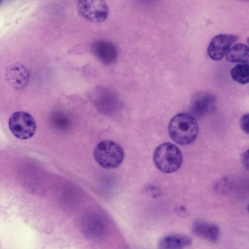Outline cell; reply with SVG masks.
Segmentation results:
<instances>
[{"mask_svg": "<svg viewBox=\"0 0 249 249\" xmlns=\"http://www.w3.org/2000/svg\"><path fill=\"white\" fill-rule=\"evenodd\" d=\"M168 132L176 143L180 145L189 144L196 138L198 126L194 116L180 113L171 119L168 125Z\"/></svg>", "mask_w": 249, "mask_h": 249, "instance_id": "cell-1", "label": "cell"}, {"mask_svg": "<svg viewBox=\"0 0 249 249\" xmlns=\"http://www.w3.org/2000/svg\"><path fill=\"white\" fill-rule=\"evenodd\" d=\"M153 160L160 170L165 173H171L180 167L182 162V153L173 143H163L155 149Z\"/></svg>", "mask_w": 249, "mask_h": 249, "instance_id": "cell-2", "label": "cell"}, {"mask_svg": "<svg viewBox=\"0 0 249 249\" xmlns=\"http://www.w3.org/2000/svg\"><path fill=\"white\" fill-rule=\"evenodd\" d=\"M94 157L102 167L112 169L118 167L124 158V151L118 143L112 141L99 142L95 147Z\"/></svg>", "mask_w": 249, "mask_h": 249, "instance_id": "cell-3", "label": "cell"}, {"mask_svg": "<svg viewBox=\"0 0 249 249\" xmlns=\"http://www.w3.org/2000/svg\"><path fill=\"white\" fill-rule=\"evenodd\" d=\"M9 128L12 134L21 140L33 136L36 130V122L29 113L24 111L14 112L8 121Z\"/></svg>", "mask_w": 249, "mask_h": 249, "instance_id": "cell-4", "label": "cell"}, {"mask_svg": "<svg viewBox=\"0 0 249 249\" xmlns=\"http://www.w3.org/2000/svg\"><path fill=\"white\" fill-rule=\"evenodd\" d=\"M77 9L80 16L93 23L105 21L109 13L108 7L105 0H78Z\"/></svg>", "mask_w": 249, "mask_h": 249, "instance_id": "cell-5", "label": "cell"}, {"mask_svg": "<svg viewBox=\"0 0 249 249\" xmlns=\"http://www.w3.org/2000/svg\"><path fill=\"white\" fill-rule=\"evenodd\" d=\"M237 39V36L232 34H221L215 36L207 49L209 56L213 60H220Z\"/></svg>", "mask_w": 249, "mask_h": 249, "instance_id": "cell-6", "label": "cell"}, {"mask_svg": "<svg viewBox=\"0 0 249 249\" xmlns=\"http://www.w3.org/2000/svg\"><path fill=\"white\" fill-rule=\"evenodd\" d=\"M94 100L97 109L106 115L111 114L116 111L120 106L117 95L114 92L105 89H99Z\"/></svg>", "mask_w": 249, "mask_h": 249, "instance_id": "cell-7", "label": "cell"}, {"mask_svg": "<svg viewBox=\"0 0 249 249\" xmlns=\"http://www.w3.org/2000/svg\"><path fill=\"white\" fill-rule=\"evenodd\" d=\"M91 51L102 63L110 65L115 63L118 57V51L115 45L106 40H98L91 45Z\"/></svg>", "mask_w": 249, "mask_h": 249, "instance_id": "cell-8", "label": "cell"}, {"mask_svg": "<svg viewBox=\"0 0 249 249\" xmlns=\"http://www.w3.org/2000/svg\"><path fill=\"white\" fill-rule=\"evenodd\" d=\"M215 105L213 95L208 92H199L192 100L191 111L196 117L201 118L213 111Z\"/></svg>", "mask_w": 249, "mask_h": 249, "instance_id": "cell-9", "label": "cell"}, {"mask_svg": "<svg viewBox=\"0 0 249 249\" xmlns=\"http://www.w3.org/2000/svg\"><path fill=\"white\" fill-rule=\"evenodd\" d=\"M6 77L9 84L18 89L25 87L29 80L27 69L20 63L10 66L7 69Z\"/></svg>", "mask_w": 249, "mask_h": 249, "instance_id": "cell-10", "label": "cell"}, {"mask_svg": "<svg viewBox=\"0 0 249 249\" xmlns=\"http://www.w3.org/2000/svg\"><path fill=\"white\" fill-rule=\"evenodd\" d=\"M192 230L196 235L211 242L217 241L219 235L217 226L202 220H197L194 222Z\"/></svg>", "mask_w": 249, "mask_h": 249, "instance_id": "cell-11", "label": "cell"}, {"mask_svg": "<svg viewBox=\"0 0 249 249\" xmlns=\"http://www.w3.org/2000/svg\"><path fill=\"white\" fill-rule=\"evenodd\" d=\"M192 241V239L188 235L173 234L162 238L158 246L161 249H181L191 245Z\"/></svg>", "mask_w": 249, "mask_h": 249, "instance_id": "cell-12", "label": "cell"}, {"mask_svg": "<svg viewBox=\"0 0 249 249\" xmlns=\"http://www.w3.org/2000/svg\"><path fill=\"white\" fill-rule=\"evenodd\" d=\"M249 48L242 43L234 45L231 47L226 53L227 60L231 62L248 63Z\"/></svg>", "mask_w": 249, "mask_h": 249, "instance_id": "cell-13", "label": "cell"}, {"mask_svg": "<svg viewBox=\"0 0 249 249\" xmlns=\"http://www.w3.org/2000/svg\"><path fill=\"white\" fill-rule=\"evenodd\" d=\"M51 120L53 126L59 130L67 131L72 126L71 117L64 111L54 112L52 115Z\"/></svg>", "mask_w": 249, "mask_h": 249, "instance_id": "cell-14", "label": "cell"}, {"mask_svg": "<svg viewBox=\"0 0 249 249\" xmlns=\"http://www.w3.org/2000/svg\"><path fill=\"white\" fill-rule=\"evenodd\" d=\"M232 78L236 82L242 84L249 82V65L248 63H241L235 65L231 71Z\"/></svg>", "mask_w": 249, "mask_h": 249, "instance_id": "cell-15", "label": "cell"}, {"mask_svg": "<svg viewBox=\"0 0 249 249\" xmlns=\"http://www.w3.org/2000/svg\"><path fill=\"white\" fill-rule=\"evenodd\" d=\"M240 125L241 129L246 133H249V114H244L241 118Z\"/></svg>", "mask_w": 249, "mask_h": 249, "instance_id": "cell-16", "label": "cell"}, {"mask_svg": "<svg viewBox=\"0 0 249 249\" xmlns=\"http://www.w3.org/2000/svg\"><path fill=\"white\" fill-rule=\"evenodd\" d=\"M248 150H247L242 155V161L245 167L248 168Z\"/></svg>", "mask_w": 249, "mask_h": 249, "instance_id": "cell-17", "label": "cell"}, {"mask_svg": "<svg viewBox=\"0 0 249 249\" xmlns=\"http://www.w3.org/2000/svg\"><path fill=\"white\" fill-rule=\"evenodd\" d=\"M243 0V1H245V0Z\"/></svg>", "mask_w": 249, "mask_h": 249, "instance_id": "cell-18", "label": "cell"}, {"mask_svg": "<svg viewBox=\"0 0 249 249\" xmlns=\"http://www.w3.org/2000/svg\"></svg>", "mask_w": 249, "mask_h": 249, "instance_id": "cell-19", "label": "cell"}]
</instances>
